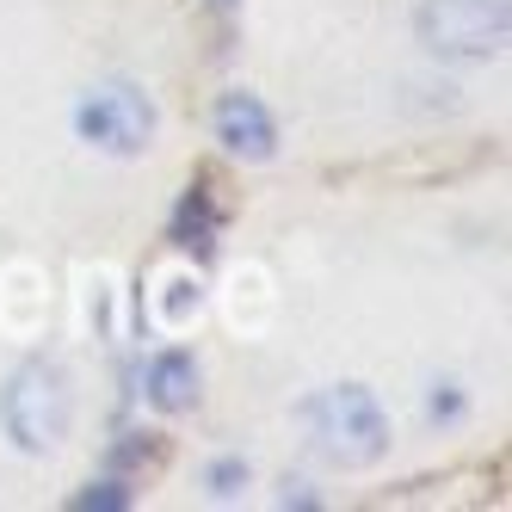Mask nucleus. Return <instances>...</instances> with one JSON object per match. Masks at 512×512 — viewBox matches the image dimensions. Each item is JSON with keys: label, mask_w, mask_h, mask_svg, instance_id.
<instances>
[{"label": "nucleus", "mask_w": 512, "mask_h": 512, "mask_svg": "<svg viewBox=\"0 0 512 512\" xmlns=\"http://www.w3.org/2000/svg\"><path fill=\"white\" fill-rule=\"evenodd\" d=\"M303 432L309 445L340 463V469H371L389 451V420L377 408V395L364 383H334V389H315L303 401Z\"/></svg>", "instance_id": "1"}, {"label": "nucleus", "mask_w": 512, "mask_h": 512, "mask_svg": "<svg viewBox=\"0 0 512 512\" xmlns=\"http://www.w3.org/2000/svg\"><path fill=\"white\" fill-rule=\"evenodd\" d=\"M68 420H75V389H68V371L56 358H25L19 371L0 389V426L25 457H44L68 438Z\"/></svg>", "instance_id": "2"}, {"label": "nucleus", "mask_w": 512, "mask_h": 512, "mask_svg": "<svg viewBox=\"0 0 512 512\" xmlns=\"http://www.w3.org/2000/svg\"><path fill=\"white\" fill-rule=\"evenodd\" d=\"M512 7L506 0H420L414 38L445 62H488L506 50Z\"/></svg>", "instance_id": "3"}, {"label": "nucleus", "mask_w": 512, "mask_h": 512, "mask_svg": "<svg viewBox=\"0 0 512 512\" xmlns=\"http://www.w3.org/2000/svg\"><path fill=\"white\" fill-rule=\"evenodd\" d=\"M75 130L87 149L99 155H142L155 142V99L130 87V81H112V87H93L81 105H75Z\"/></svg>", "instance_id": "4"}, {"label": "nucleus", "mask_w": 512, "mask_h": 512, "mask_svg": "<svg viewBox=\"0 0 512 512\" xmlns=\"http://www.w3.org/2000/svg\"><path fill=\"white\" fill-rule=\"evenodd\" d=\"M210 130H216V142H223L229 155H241V161H266V155L278 149V124H272V112H266L253 93H223V99H216Z\"/></svg>", "instance_id": "5"}, {"label": "nucleus", "mask_w": 512, "mask_h": 512, "mask_svg": "<svg viewBox=\"0 0 512 512\" xmlns=\"http://www.w3.org/2000/svg\"><path fill=\"white\" fill-rule=\"evenodd\" d=\"M142 395H149L161 414H186L192 401H198V364H192V352L149 358V371H142Z\"/></svg>", "instance_id": "6"}, {"label": "nucleus", "mask_w": 512, "mask_h": 512, "mask_svg": "<svg viewBox=\"0 0 512 512\" xmlns=\"http://www.w3.org/2000/svg\"><path fill=\"white\" fill-rule=\"evenodd\" d=\"M216 229H223V210H216V198H210V186H192L186 198H179V210H173V229H167V241L179 247V253H204L216 247Z\"/></svg>", "instance_id": "7"}, {"label": "nucleus", "mask_w": 512, "mask_h": 512, "mask_svg": "<svg viewBox=\"0 0 512 512\" xmlns=\"http://www.w3.org/2000/svg\"><path fill=\"white\" fill-rule=\"evenodd\" d=\"M161 290H167V297H161V327H186V321L204 309V290H198V278H186V272L167 278Z\"/></svg>", "instance_id": "8"}, {"label": "nucleus", "mask_w": 512, "mask_h": 512, "mask_svg": "<svg viewBox=\"0 0 512 512\" xmlns=\"http://www.w3.org/2000/svg\"><path fill=\"white\" fill-rule=\"evenodd\" d=\"M204 488H210V500H241V488H247V457H216L204 469Z\"/></svg>", "instance_id": "9"}, {"label": "nucleus", "mask_w": 512, "mask_h": 512, "mask_svg": "<svg viewBox=\"0 0 512 512\" xmlns=\"http://www.w3.org/2000/svg\"><path fill=\"white\" fill-rule=\"evenodd\" d=\"M75 506H81V512H118V506H130V494H124V482H99V488H87Z\"/></svg>", "instance_id": "10"}, {"label": "nucleus", "mask_w": 512, "mask_h": 512, "mask_svg": "<svg viewBox=\"0 0 512 512\" xmlns=\"http://www.w3.org/2000/svg\"><path fill=\"white\" fill-rule=\"evenodd\" d=\"M426 414L451 426V420L463 414V395H457V383H432V401H426Z\"/></svg>", "instance_id": "11"}, {"label": "nucleus", "mask_w": 512, "mask_h": 512, "mask_svg": "<svg viewBox=\"0 0 512 512\" xmlns=\"http://www.w3.org/2000/svg\"><path fill=\"white\" fill-rule=\"evenodd\" d=\"M223 7H235V0H223Z\"/></svg>", "instance_id": "12"}]
</instances>
